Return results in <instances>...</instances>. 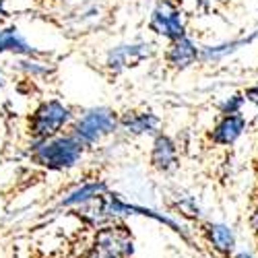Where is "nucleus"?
Returning <instances> with one entry per match:
<instances>
[{"label":"nucleus","instance_id":"nucleus-1","mask_svg":"<svg viewBox=\"0 0 258 258\" xmlns=\"http://www.w3.org/2000/svg\"><path fill=\"white\" fill-rule=\"evenodd\" d=\"M83 153V143L77 137H67V139H54L41 145L35 151L37 163L50 169H64L71 167L79 161Z\"/></svg>","mask_w":258,"mask_h":258},{"label":"nucleus","instance_id":"nucleus-2","mask_svg":"<svg viewBox=\"0 0 258 258\" xmlns=\"http://www.w3.org/2000/svg\"><path fill=\"white\" fill-rule=\"evenodd\" d=\"M69 118V110L58 101H48L33 114L31 120V135L35 139H48L58 133L62 124Z\"/></svg>","mask_w":258,"mask_h":258},{"label":"nucleus","instance_id":"nucleus-3","mask_svg":"<svg viewBox=\"0 0 258 258\" xmlns=\"http://www.w3.org/2000/svg\"><path fill=\"white\" fill-rule=\"evenodd\" d=\"M116 126V118L110 110H91L77 124V139L85 143H95L103 135L112 133Z\"/></svg>","mask_w":258,"mask_h":258},{"label":"nucleus","instance_id":"nucleus-4","mask_svg":"<svg viewBox=\"0 0 258 258\" xmlns=\"http://www.w3.org/2000/svg\"><path fill=\"white\" fill-rule=\"evenodd\" d=\"M151 29L155 33L171 37V39L184 37V25H182L180 9L174 3H169V0L159 3L157 9L153 11V17H151Z\"/></svg>","mask_w":258,"mask_h":258},{"label":"nucleus","instance_id":"nucleus-5","mask_svg":"<svg viewBox=\"0 0 258 258\" xmlns=\"http://www.w3.org/2000/svg\"><path fill=\"white\" fill-rule=\"evenodd\" d=\"M151 163L155 169L159 171H169L174 169L178 163V151H176V145L169 137L159 135L153 143V151H151Z\"/></svg>","mask_w":258,"mask_h":258},{"label":"nucleus","instance_id":"nucleus-6","mask_svg":"<svg viewBox=\"0 0 258 258\" xmlns=\"http://www.w3.org/2000/svg\"><path fill=\"white\" fill-rule=\"evenodd\" d=\"M147 54H149V46H118L107 56V67L114 71L135 67Z\"/></svg>","mask_w":258,"mask_h":258},{"label":"nucleus","instance_id":"nucleus-7","mask_svg":"<svg viewBox=\"0 0 258 258\" xmlns=\"http://www.w3.org/2000/svg\"><path fill=\"white\" fill-rule=\"evenodd\" d=\"M244 126H246V120H244V116H240V114L223 116V118L219 120V124L213 128L211 139H213L215 143H219V145H229V143H233L235 139L242 135Z\"/></svg>","mask_w":258,"mask_h":258},{"label":"nucleus","instance_id":"nucleus-8","mask_svg":"<svg viewBox=\"0 0 258 258\" xmlns=\"http://www.w3.org/2000/svg\"><path fill=\"white\" fill-rule=\"evenodd\" d=\"M197 56H199V52H197L195 44H192L188 37H180V39H174V44L169 46L167 62L174 64L176 69H186L188 64L197 60Z\"/></svg>","mask_w":258,"mask_h":258},{"label":"nucleus","instance_id":"nucleus-9","mask_svg":"<svg viewBox=\"0 0 258 258\" xmlns=\"http://www.w3.org/2000/svg\"><path fill=\"white\" fill-rule=\"evenodd\" d=\"M207 238L209 242L217 248L219 252L223 254H231L233 252V244H235V238H233V233L229 227L221 225V223H209L207 225Z\"/></svg>","mask_w":258,"mask_h":258},{"label":"nucleus","instance_id":"nucleus-10","mask_svg":"<svg viewBox=\"0 0 258 258\" xmlns=\"http://www.w3.org/2000/svg\"><path fill=\"white\" fill-rule=\"evenodd\" d=\"M122 126L126 128L128 133H135V135L153 133V131H157L159 120L153 114H135V112H128V114L122 116Z\"/></svg>","mask_w":258,"mask_h":258},{"label":"nucleus","instance_id":"nucleus-11","mask_svg":"<svg viewBox=\"0 0 258 258\" xmlns=\"http://www.w3.org/2000/svg\"><path fill=\"white\" fill-rule=\"evenodd\" d=\"M105 184L103 182H89L85 184L81 188H77L75 192H71V195L62 201L64 207H71V205H83V203H89L93 199H99L101 195H105Z\"/></svg>","mask_w":258,"mask_h":258},{"label":"nucleus","instance_id":"nucleus-12","mask_svg":"<svg viewBox=\"0 0 258 258\" xmlns=\"http://www.w3.org/2000/svg\"><path fill=\"white\" fill-rule=\"evenodd\" d=\"M0 52H17V54H33V48L23 37H19L15 27L0 31Z\"/></svg>","mask_w":258,"mask_h":258},{"label":"nucleus","instance_id":"nucleus-13","mask_svg":"<svg viewBox=\"0 0 258 258\" xmlns=\"http://www.w3.org/2000/svg\"><path fill=\"white\" fill-rule=\"evenodd\" d=\"M250 227L254 229V233H256V238H258V207L250 213Z\"/></svg>","mask_w":258,"mask_h":258},{"label":"nucleus","instance_id":"nucleus-14","mask_svg":"<svg viewBox=\"0 0 258 258\" xmlns=\"http://www.w3.org/2000/svg\"><path fill=\"white\" fill-rule=\"evenodd\" d=\"M246 97H248L250 101L258 103V87H252V89H248V91H246Z\"/></svg>","mask_w":258,"mask_h":258},{"label":"nucleus","instance_id":"nucleus-15","mask_svg":"<svg viewBox=\"0 0 258 258\" xmlns=\"http://www.w3.org/2000/svg\"><path fill=\"white\" fill-rule=\"evenodd\" d=\"M3 7H5V0H0V19H3V17H5V15H7V13H5V9H3Z\"/></svg>","mask_w":258,"mask_h":258},{"label":"nucleus","instance_id":"nucleus-16","mask_svg":"<svg viewBox=\"0 0 258 258\" xmlns=\"http://www.w3.org/2000/svg\"><path fill=\"white\" fill-rule=\"evenodd\" d=\"M235 258H254V256H250V254H246V252H240V254H235Z\"/></svg>","mask_w":258,"mask_h":258}]
</instances>
